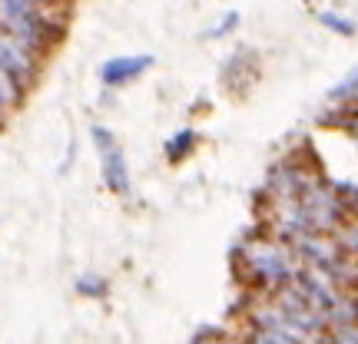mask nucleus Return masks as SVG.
<instances>
[{"label": "nucleus", "instance_id": "1", "mask_svg": "<svg viewBox=\"0 0 358 344\" xmlns=\"http://www.w3.org/2000/svg\"><path fill=\"white\" fill-rule=\"evenodd\" d=\"M93 136H96V142H100L103 172H106V182H110L116 192H127V166H123V153L116 149L113 136H110L106 129H96Z\"/></svg>", "mask_w": 358, "mask_h": 344}, {"label": "nucleus", "instance_id": "2", "mask_svg": "<svg viewBox=\"0 0 358 344\" xmlns=\"http://www.w3.org/2000/svg\"><path fill=\"white\" fill-rule=\"evenodd\" d=\"M143 66H150V57H127V60H113V63L103 66V80L106 83H120V80H129L143 73Z\"/></svg>", "mask_w": 358, "mask_h": 344}, {"label": "nucleus", "instance_id": "3", "mask_svg": "<svg viewBox=\"0 0 358 344\" xmlns=\"http://www.w3.org/2000/svg\"><path fill=\"white\" fill-rule=\"evenodd\" d=\"M322 20H325L329 27H335V30H342V33H352V30H355L348 20H338V17H332V13H322Z\"/></svg>", "mask_w": 358, "mask_h": 344}, {"label": "nucleus", "instance_id": "4", "mask_svg": "<svg viewBox=\"0 0 358 344\" xmlns=\"http://www.w3.org/2000/svg\"><path fill=\"white\" fill-rule=\"evenodd\" d=\"M352 87H358V73H352V77H348L345 83L338 87V93H348V89H352Z\"/></svg>", "mask_w": 358, "mask_h": 344}]
</instances>
